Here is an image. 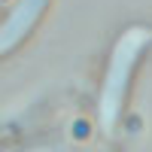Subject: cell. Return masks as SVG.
Wrapping results in <instances>:
<instances>
[{"mask_svg": "<svg viewBox=\"0 0 152 152\" xmlns=\"http://www.w3.org/2000/svg\"><path fill=\"white\" fill-rule=\"evenodd\" d=\"M52 0H18V6L12 9L9 21L0 28V52H9V49H15L21 40H28L31 31L40 24L43 12L49 9Z\"/></svg>", "mask_w": 152, "mask_h": 152, "instance_id": "obj_2", "label": "cell"}, {"mask_svg": "<svg viewBox=\"0 0 152 152\" xmlns=\"http://www.w3.org/2000/svg\"><path fill=\"white\" fill-rule=\"evenodd\" d=\"M149 46H152V31L146 24L125 28L119 34V40L113 43L104 79H100V91H97V122H100V128L107 134H113L116 125L122 122L131 82L137 76V64H140L143 55L149 52Z\"/></svg>", "mask_w": 152, "mask_h": 152, "instance_id": "obj_1", "label": "cell"}]
</instances>
